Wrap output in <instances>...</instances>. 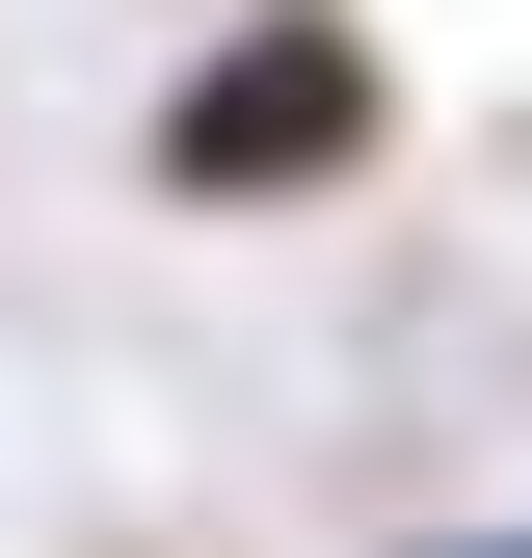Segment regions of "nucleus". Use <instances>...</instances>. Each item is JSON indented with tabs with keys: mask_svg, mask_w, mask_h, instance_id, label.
I'll use <instances>...</instances> for the list:
<instances>
[{
	"mask_svg": "<svg viewBox=\"0 0 532 558\" xmlns=\"http://www.w3.org/2000/svg\"><path fill=\"white\" fill-rule=\"evenodd\" d=\"M399 558H532V532H399Z\"/></svg>",
	"mask_w": 532,
	"mask_h": 558,
	"instance_id": "f03ea898",
	"label": "nucleus"
},
{
	"mask_svg": "<svg viewBox=\"0 0 532 558\" xmlns=\"http://www.w3.org/2000/svg\"><path fill=\"white\" fill-rule=\"evenodd\" d=\"M506 532H532V506H506Z\"/></svg>",
	"mask_w": 532,
	"mask_h": 558,
	"instance_id": "7ed1b4c3",
	"label": "nucleus"
},
{
	"mask_svg": "<svg viewBox=\"0 0 532 558\" xmlns=\"http://www.w3.org/2000/svg\"><path fill=\"white\" fill-rule=\"evenodd\" d=\"M373 160H399V27H373V0H240V27L160 53V107H133V186L214 214V240L347 214Z\"/></svg>",
	"mask_w": 532,
	"mask_h": 558,
	"instance_id": "f257e3e1",
	"label": "nucleus"
}]
</instances>
